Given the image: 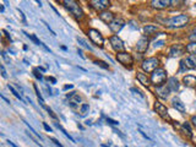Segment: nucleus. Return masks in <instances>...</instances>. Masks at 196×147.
<instances>
[{
	"mask_svg": "<svg viewBox=\"0 0 196 147\" xmlns=\"http://www.w3.org/2000/svg\"><path fill=\"white\" fill-rule=\"evenodd\" d=\"M189 16L185 15V14H180V15H177V16H173V17L168 19L164 25L167 27H170V28H182V27L186 26L189 22Z\"/></svg>",
	"mask_w": 196,
	"mask_h": 147,
	"instance_id": "obj_1",
	"label": "nucleus"
},
{
	"mask_svg": "<svg viewBox=\"0 0 196 147\" xmlns=\"http://www.w3.org/2000/svg\"><path fill=\"white\" fill-rule=\"evenodd\" d=\"M63 4H64V6L69 11L75 16V19H77V20L84 19L85 12H84L82 8H81L80 5H79V3L74 1V0H64Z\"/></svg>",
	"mask_w": 196,
	"mask_h": 147,
	"instance_id": "obj_2",
	"label": "nucleus"
},
{
	"mask_svg": "<svg viewBox=\"0 0 196 147\" xmlns=\"http://www.w3.org/2000/svg\"><path fill=\"white\" fill-rule=\"evenodd\" d=\"M151 82L156 85V87L162 86L166 84L167 81V71L164 69H157L151 74Z\"/></svg>",
	"mask_w": 196,
	"mask_h": 147,
	"instance_id": "obj_3",
	"label": "nucleus"
},
{
	"mask_svg": "<svg viewBox=\"0 0 196 147\" xmlns=\"http://www.w3.org/2000/svg\"><path fill=\"white\" fill-rule=\"evenodd\" d=\"M158 65H159V59L158 58H155V57H152V58H147L145 59V60L142 61V64H141V69L144 70L145 72H153L155 70L158 69Z\"/></svg>",
	"mask_w": 196,
	"mask_h": 147,
	"instance_id": "obj_4",
	"label": "nucleus"
},
{
	"mask_svg": "<svg viewBox=\"0 0 196 147\" xmlns=\"http://www.w3.org/2000/svg\"><path fill=\"white\" fill-rule=\"evenodd\" d=\"M87 35H88L91 42L93 43V44L98 46V47H103L104 44V38L101 35V32L96 30V28H90L88 32H87Z\"/></svg>",
	"mask_w": 196,
	"mask_h": 147,
	"instance_id": "obj_5",
	"label": "nucleus"
},
{
	"mask_svg": "<svg viewBox=\"0 0 196 147\" xmlns=\"http://www.w3.org/2000/svg\"><path fill=\"white\" fill-rule=\"evenodd\" d=\"M155 110L157 112V114H158V115L163 119V120H167V121H170V120H172L169 113H168L167 107H166L164 104H162L161 102H158V101L155 102Z\"/></svg>",
	"mask_w": 196,
	"mask_h": 147,
	"instance_id": "obj_6",
	"label": "nucleus"
},
{
	"mask_svg": "<svg viewBox=\"0 0 196 147\" xmlns=\"http://www.w3.org/2000/svg\"><path fill=\"white\" fill-rule=\"evenodd\" d=\"M117 60L120 64H123L124 66H129V68H131L133 64H134V58H133L131 54L128 53V52L118 53L117 54Z\"/></svg>",
	"mask_w": 196,
	"mask_h": 147,
	"instance_id": "obj_7",
	"label": "nucleus"
},
{
	"mask_svg": "<svg viewBox=\"0 0 196 147\" xmlns=\"http://www.w3.org/2000/svg\"><path fill=\"white\" fill-rule=\"evenodd\" d=\"M109 42H110L112 48H113L117 53H123V52H125V44H124V42H123L118 36H112V37L109 38Z\"/></svg>",
	"mask_w": 196,
	"mask_h": 147,
	"instance_id": "obj_8",
	"label": "nucleus"
},
{
	"mask_svg": "<svg viewBox=\"0 0 196 147\" xmlns=\"http://www.w3.org/2000/svg\"><path fill=\"white\" fill-rule=\"evenodd\" d=\"M91 6L96 9V10H101V11H104L106 9H108L110 6V1L109 0H91L90 1Z\"/></svg>",
	"mask_w": 196,
	"mask_h": 147,
	"instance_id": "obj_9",
	"label": "nucleus"
},
{
	"mask_svg": "<svg viewBox=\"0 0 196 147\" xmlns=\"http://www.w3.org/2000/svg\"><path fill=\"white\" fill-rule=\"evenodd\" d=\"M108 26H109V30L113 32V33H118V32L125 26V21L120 17H117V19H114Z\"/></svg>",
	"mask_w": 196,
	"mask_h": 147,
	"instance_id": "obj_10",
	"label": "nucleus"
},
{
	"mask_svg": "<svg viewBox=\"0 0 196 147\" xmlns=\"http://www.w3.org/2000/svg\"><path fill=\"white\" fill-rule=\"evenodd\" d=\"M148 46H150V41L147 37H141L137 44H136V50L139 53H145L147 49H148Z\"/></svg>",
	"mask_w": 196,
	"mask_h": 147,
	"instance_id": "obj_11",
	"label": "nucleus"
},
{
	"mask_svg": "<svg viewBox=\"0 0 196 147\" xmlns=\"http://www.w3.org/2000/svg\"><path fill=\"white\" fill-rule=\"evenodd\" d=\"M170 93V90H169V87H168L167 84L164 85H162V86H158V87H156V95L163 98V99H166V98H168V96H169Z\"/></svg>",
	"mask_w": 196,
	"mask_h": 147,
	"instance_id": "obj_12",
	"label": "nucleus"
},
{
	"mask_svg": "<svg viewBox=\"0 0 196 147\" xmlns=\"http://www.w3.org/2000/svg\"><path fill=\"white\" fill-rule=\"evenodd\" d=\"M170 4H172L170 0H152L151 6L153 9H157V10H162V9L170 6Z\"/></svg>",
	"mask_w": 196,
	"mask_h": 147,
	"instance_id": "obj_13",
	"label": "nucleus"
},
{
	"mask_svg": "<svg viewBox=\"0 0 196 147\" xmlns=\"http://www.w3.org/2000/svg\"><path fill=\"white\" fill-rule=\"evenodd\" d=\"M186 50L185 47L183 44H174L170 50H169V57L170 58H174V57H180L182 54H184V52Z\"/></svg>",
	"mask_w": 196,
	"mask_h": 147,
	"instance_id": "obj_14",
	"label": "nucleus"
},
{
	"mask_svg": "<svg viewBox=\"0 0 196 147\" xmlns=\"http://www.w3.org/2000/svg\"><path fill=\"white\" fill-rule=\"evenodd\" d=\"M99 19H101L104 23L109 25L115 17H114V14H113V12L108 11V10H104V11H101V12H99Z\"/></svg>",
	"mask_w": 196,
	"mask_h": 147,
	"instance_id": "obj_15",
	"label": "nucleus"
},
{
	"mask_svg": "<svg viewBox=\"0 0 196 147\" xmlns=\"http://www.w3.org/2000/svg\"><path fill=\"white\" fill-rule=\"evenodd\" d=\"M183 84L185 85V87L194 88V87H196V76H194V75L184 76V77H183Z\"/></svg>",
	"mask_w": 196,
	"mask_h": 147,
	"instance_id": "obj_16",
	"label": "nucleus"
},
{
	"mask_svg": "<svg viewBox=\"0 0 196 147\" xmlns=\"http://www.w3.org/2000/svg\"><path fill=\"white\" fill-rule=\"evenodd\" d=\"M136 79H137V81L141 85H144L146 87H148L152 84L151 82V79L146 74H144V72H137V74H136Z\"/></svg>",
	"mask_w": 196,
	"mask_h": 147,
	"instance_id": "obj_17",
	"label": "nucleus"
},
{
	"mask_svg": "<svg viewBox=\"0 0 196 147\" xmlns=\"http://www.w3.org/2000/svg\"><path fill=\"white\" fill-rule=\"evenodd\" d=\"M172 106L175 108L178 112H180V113H185V112H186L185 104H184V103H183L180 99H179V98H177V97H174L173 99H172Z\"/></svg>",
	"mask_w": 196,
	"mask_h": 147,
	"instance_id": "obj_18",
	"label": "nucleus"
},
{
	"mask_svg": "<svg viewBox=\"0 0 196 147\" xmlns=\"http://www.w3.org/2000/svg\"><path fill=\"white\" fill-rule=\"evenodd\" d=\"M167 85H168V87H169L170 92H177V91H179V86H180V84H179L178 79H177V77H174V76H173V77H169V79H168Z\"/></svg>",
	"mask_w": 196,
	"mask_h": 147,
	"instance_id": "obj_19",
	"label": "nucleus"
},
{
	"mask_svg": "<svg viewBox=\"0 0 196 147\" xmlns=\"http://www.w3.org/2000/svg\"><path fill=\"white\" fill-rule=\"evenodd\" d=\"M66 97L70 98V99H69V104L71 106V107H76L81 102V97L79 95H76V92H71L70 95L68 93Z\"/></svg>",
	"mask_w": 196,
	"mask_h": 147,
	"instance_id": "obj_20",
	"label": "nucleus"
},
{
	"mask_svg": "<svg viewBox=\"0 0 196 147\" xmlns=\"http://www.w3.org/2000/svg\"><path fill=\"white\" fill-rule=\"evenodd\" d=\"M184 63L186 65V68L193 70V69H196V55H189L184 59Z\"/></svg>",
	"mask_w": 196,
	"mask_h": 147,
	"instance_id": "obj_21",
	"label": "nucleus"
},
{
	"mask_svg": "<svg viewBox=\"0 0 196 147\" xmlns=\"http://www.w3.org/2000/svg\"><path fill=\"white\" fill-rule=\"evenodd\" d=\"M157 31H158V27L155 26V25H147V26L144 27V32H145V35H147V36L153 35V33H156Z\"/></svg>",
	"mask_w": 196,
	"mask_h": 147,
	"instance_id": "obj_22",
	"label": "nucleus"
},
{
	"mask_svg": "<svg viewBox=\"0 0 196 147\" xmlns=\"http://www.w3.org/2000/svg\"><path fill=\"white\" fill-rule=\"evenodd\" d=\"M182 129H183V131L185 133V135H188L189 139H193V130H191V128H190V124L188 121H185V123L182 124Z\"/></svg>",
	"mask_w": 196,
	"mask_h": 147,
	"instance_id": "obj_23",
	"label": "nucleus"
},
{
	"mask_svg": "<svg viewBox=\"0 0 196 147\" xmlns=\"http://www.w3.org/2000/svg\"><path fill=\"white\" fill-rule=\"evenodd\" d=\"M185 49H186V52L190 53L191 55H196V43H189V44H186V47H185Z\"/></svg>",
	"mask_w": 196,
	"mask_h": 147,
	"instance_id": "obj_24",
	"label": "nucleus"
},
{
	"mask_svg": "<svg viewBox=\"0 0 196 147\" xmlns=\"http://www.w3.org/2000/svg\"><path fill=\"white\" fill-rule=\"evenodd\" d=\"M23 33H25L27 37H28L32 42H35V44H37V46H43V43H42L39 39H38V38H37L35 35H30V33H26V32H23Z\"/></svg>",
	"mask_w": 196,
	"mask_h": 147,
	"instance_id": "obj_25",
	"label": "nucleus"
},
{
	"mask_svg": "<svg viewBox=\"0 0 196 147\" xmlns=\"http://www.w3.org/2000/svg\"><path fill=\"white\" fill-rule=\"evenodd\" d=\"M55 126H57V128H58L59 130H61V133H63V134H64L65 136H66V137H68V139H69L70 141H71V142H75V140H74V139L71 137V136H70V134H69V133H66V130H65V129H64V128L61 126V125H59L58 123H55Z\"/></svg>",
	"mask_w": 196,
	"mask_h": 147,
	"instance_id": "obj_26",
	"label": "nucleus"
},
{
	"mask_svg": "<svg viewBox=\"0 0 196 147\" xmlns=\"http://www.w3.org/2000/svg\"><path fill=\"white\" fill-rule=\"evenodd\" d=\"M88 110H90V106L85 103V104H82V106L80 107V115H81V117H85L86 114L88 113Z\"/></svg>",
	"mask_w": 196,
	"mask_h": 147,
	"instance_id": "obj_27",
	"label": "nucleus"
},
{
	"mask_svg": "<svg viewBox=\"0 0 196 147\" xmlns=\"http://www.w3.org/2000/svg\"><path fill=\"white\" fill-rule=\"evenodd\" d=\"M77 42H79V43H80V44L82 46V47H85L86 49H88V50H92V47L87 44V42L84 39V38H80V37H77Z\"/></svg>",
	"mask_w": 196,
	"mask_h": 147,
	"instance_id": "obj_28",
	"label": "nucleus"
},
{
	"mask_svg": "<svg viewBox=\"0 0 196 147\" xmlns=\"http://www.w3.org/2000/svg\"><path fill=\"white\" fill-rule=\"evenodd\" d=\"M188 39L190 41V43H196V28H195V30L191 32V33L189 35Z\"/></svg>",
	"mask_w": 196,
	"mask_h": 147,
	"instance_id": "obj_29",
	"label": "nucleus"
},
{
	"mask_svg": "<svg viewBox=\"0 0 196 147\" xmlns=\"http://www.w3.org/2000/svg\"><path fill=\"white\" fill-rule=\"evenodd\" d=\"M95 64L96 65H98V66H101V68H103V69H109V65H108L106 61H102V60H97V61H95Z\"/></svg>",
	"mask_w": 196,
	"mask_h": 147,
	"instance_id": "obj_30",
	"label": "nucleus"
},
{
	"mask_svg": "<svg viewBox=\"0 0 196 147\" xmlns=\"http://www.w3.org/2000/svg\"><path fill=\"white\" fill-rule=\"evenodd\" d=\"M8 87H9V90H10V91H11V92H12V93H14V96H15L16 98H19V99H21V101H22V97H21V95H20V93H19V92H17V91H16V90L14 88V87H12V86H10V85H9Z\"/></svg>",
	"mask_w": 196,
	"mask_h": 147,
	"instance_id": "obj_31",
	"label": "nucleus"
},
{
	"mask_svg": "<svg viewBox=\"0 0 196 147\" xmlns=\"http://www.w3.org/2000/svg\"><path fill=\"white\" fill-rule=\"evenodd\" d=\"M33 75L36 76V79H38V80H43V76H42V74H41V70L38 69V68L33 69Z\"/></svg>",
	"mask_w": 196,
	"mask_h": 147,
	"instance_id": "obj_32",
	"label": "nucleus"
},
{
	"mask_svg": "<svg viewBox=\"0 0 196 147\" xmlns=\"http://www.w3.org/2000/svg\"><path fill=\"white\" fill-rule=\"evenodd\" d=\"M186 65H185V63H184V60H182L180 61V70H179V72H183V71H186Z\"/></svg>",
	"mask_w": 196,
	"mask_h": 147,
	"instance_id": "obj_33",
	"label": "nucleus"
},
{
	"mask_svg": "<svg viewBox=\"0 0 196 147\" xmlns=\"http://www.w3.org/2000/svg\"><path fill=\"white\" fill-rule=\"evenodd\" d=\"M131 92H135V93H137L139 96H141L142 98H145V95H144V93H142V92H141L140 90H137V88H134V87H133V88H131Z\"/></svg>",
	"mask_w": 196,
	"mask_h": 147,
	"instance_id": "obj_34",
	"label": "nucleus"
},
{
	"mask_svg": "<svg viewBox=\"0 0 196 147\" xmlns=\"http://www.w3.org/2000/svg\"><path fill=\"white\" fill-rule=\"evenodd\" d=\"M0 70H1V76L4 79H6V70H5V68H4V65H0Z\"/></svg>",
	"mask_w": 196,
	"mask_h": 147,
	"instance_id": "obj_35",
	"label": "nucleus"
},
{
	"mask_svg": "<svg viewBox=\"0 0 196 147\" xmlns=\"http://www.w3.org/2000/svg\"><path fill=\"white\" fill-rule=\"evenodd\" d=\"M46 109H47V112L49 113V114H50V117L53 118V119H57V115H55V114H54V112L50 109V108H48V107H46Z\"/></svg>",
	"mask_w": 196,
	"mask_h": 147,
	"instance_id": "obj_36",
	"label": "nucleus"
},
{
	"mask_svg": "<svg viewBox=\"0 0 196 147\" xmlns=\"http://www.w3.org/2000/svg\"><path fill=\"white\" fill-rule=\"evenodd\" d=\"M107 123L110 124V125H118L119 124L117 120H113V119H110V118H107Z\"/></svg>",
	"mask_w": 196,
	"mask_h": 147,
	"instance_id": "obj_37",
	"label": "nucleus"
},
{
	"mask_svg": "<svg viewBox=\"0 0 196 147\" xmlns=\"http://www.w3.org/2000/svg\"><path fill=\"white\" fill-rule=\"evenodd\" d=\"M50 141H53V142L55 144V145H57L58 147H64V146H63V145H61L60 142H59V141H58L57 139H54V137H50Z\"/></svg>",
	"mask_w": 196,
	"mask_h": 147,
	"instance_id": "obj_38",
	"label": "nucleus"
},
{
	"mask_svg": "<svg viewBox=\"0 0 196 147\" xmlns=\"http://www.w3.org/2000/svg\"><path fill=\"white\" fill-rule=\"evenodd\" d=\"M43 126H44V129L47 130V131H49V133H52V128L49 126V125L47 124V123H43Z\"/></svg>",
	"mask_w": 196,
	"mask_h": 147,
	"instance_id": "obj_39",
	"label": "nucleus"
},
{
	"mask_svg": "<svg viewBox=\"0 0 196 147\" xmlns=\"http://www.w3.org/2000/svg\"><path fill=\"white\" fill-rule=\"evenodd\" d=\"M44 25H46V27H47V28H48V30H49V31H50V33H52V35H53V36H57V35H55V32H54V31H53V30H52V28H50V26H49V25H47V23H46V22H44Z\"/></svg>",
	"mask_w": 196,
	"mask_h": 147,
	"instance_id": "obj_40",
	"label": "nucleus"
},
{
	"mask_svg": "<svg viewBox=\"0 0 196 147\" xmlns=\"http://www.w3.org/2000/svg\"><path fill=\"white\" fill-rule=\"evenodd\" d=\"M47 80H48V81H50V82H53V84H57V80L54 79V77H52V76H49V77H47Z\"/></svg>",
	"mask_w": 196,
	"mask_h": 147,
	"instance_id": "obj_41",
	"label": "nucleus"
},
{
	"mask_svg": "<svg viewBox=\"0 0 196 147\" xmlns=\"http://www.w3.org/2000/svg\"><path fill=\"white\" fill-rule=\"evenodd\" d=\"M72 87H74L72 85H66V86H64L63 90H64V91H68V90H70V88H72Z\"/></svg>",
	"mask_w": 196,
	"mask_h": 147,
	"instance_id": "obj_42",
	"label": "nucleus"
},
{
	"mask_svg": "<svg viewBox=\"0 0 196 147\" xmlns=\"http://www.w3.org/2000/svg\"><path fill=\"white\" fill-rule=\"evenodd\" d=\"M19 12H20V15H21V17H22L23 23H26V19H25V15H23V12H22V11H20V9H19Z\"/></svg>",
	"mask_w": 196,
	"mask_h": 147,
	"instance_id": "obj_43",
	"label": "nucleus"
},
{
	"mask_svg": "<svg viewBox=\"0 0 196 147\" xmlns=\"http://www.w3.org/2000/svg\"><path fill=\"white\" fill-rule=\"evenodd\" d=\"M191 123H193V125L196 128V115H194L193 118H191Z\"/></svg>",
	"mask_w": 196,
	"mask_h": 147,
	"instance_id": "obj_44",
	"label": "nucleus"
},
{
	"mask_svg": "<svg viewBox=\"0 0 196 147\" xmlns=\"http://www.w3.org/2000/svg\"><path fill=\"white\" fill-rule=\"evenodd\" d=\"M8 144H9L10 146H12V147H17V146H16V145L12 142V141H10V140H8Z\"/></svg>",
	"mask_w": 196,
	"mask_h": 147,
	"instance_id": "obj_45",
	"label": "nucleus"
},
{
	"mask_svg": "<svg viewBox=\"0 0 196 147\" xmlns=\"http://www.w3.org/2000/svg\"><path fill=\"white\" fill-rule=\"evenodd\" d=\"M0 11H1V12L4 11V5H1V6H0Z\"/></svg>",
	"mask_w": 196,
	"mask_h": 147,
	"instance_id": "obj_46",
	"label": "nucleus"
},
{
	"mask_svg": "<svg viewBox=\"0 0 196 147\" xmlns=\"http://www.w3.org/2000/svg\"><path fill=\"white\" fill-rule=\"evenodd\" d=\"M61 49H63V50H66V49H68V48H66V47H65V46H61Z\"/></svg>",
	"mask_w": 196,
	"mask_h": 147,
	"instance_id": "obj_47",
	"label": "nucleus"
},
{
	"mask_svg": "<svg viewBox=\"0 0 196 147\" xmlns=\"http://www.w3.org/2000/svg\"><path fill=\"white\" fill-rule=\"evenodd\" d=\"M195 6H196V4H195Z\"/></svg>",
	"mask_w": 196,
	"mask_h": 147,
	"instance_id": "obj_48",
	"label": "nucleus"
}]
</instances>
